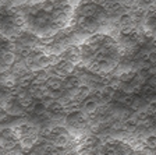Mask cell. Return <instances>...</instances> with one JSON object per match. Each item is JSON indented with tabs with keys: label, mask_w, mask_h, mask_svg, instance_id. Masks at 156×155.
<instances>
[{
	"label": "cell",
	"mask_w": 156,
	"mask_h": 155,
	"mask_svg": "<svg viewBox=\"0 0 156 155\" xmlns=\"http://www.w3.org/2000/svg\"><path fill=\"white\" fill-rule=\"evenodd\" d=\"M20 10L24 28L39 38H46L71 25L74 4L71 0H41Z\"/></svg>",
	"instance_id": "cell-1"
},
{
	"label": "cell",
	"mask_w": 156,
	"mask_h": 155,
	"mask_svg": "<svg viewBox=\"0 0 156 155\" xmlns=\"http://www.w3.org/2000/svg\"><path fill=\"white\" fill-rule=\"evenodd\" d=\"M81 63L94 74H109L123 56L117 39L106 32H95L80 45Z\"/></svg>",
	"instance_id": "cell-2"
},
{
	"label": "cell",
	"mask_w": 156,
	"mask_h": 155,
	"mask_svg": "<svg viewBox=\"0 0 156 155\" xmlns=\"http://www.w3.org/2000/svg\"><path fill=\"white\" fill-rule=\"evenodd\" d=\"M109 20L105 3L101 0H78L74 6L71 28L77 35H92Z\"/></svg>",
	"instance_id": "cell-3"
},
{
	"label": "cell",
	"mask_w": 156,
	"mask_h": 155,
	"mask_svg": "<svg viewBox=\"0 0 156 155\" xmlns=\"http://www.w3.org/2000/svg\"><path fill=\"white\" fill-rule=\"evenodd\" d=\"M142 28L148 36L156 31V3L149 4L144 11Z\"/></svg>",
	"instance_id": "cell-4"
},
{
	"label": "cell",
	"mask_w": 156,
	"mask_h": 155,
	"mask_svg": "<svg viewBox=\"0 0 156 155\" xmlns=\"http://www.w3.org/2000/svg\"><path fill=\"white\" fill-rule=\"evenodd\" d=\"M101 108V102L98 99V97L95 94H91L89 97H87L85 99L81 101V105H80V109L82 113L85 115H94L98 109Z\"/></svg>",
	"instance_id": "cell-5"
},
{
	"label": "cell",
	"mask_w": 156,
	"mask_h": 155,
	"mask_svg": "<svg viewBox=\"0 0 156 155\" xmlns=\"http://www.w3.org/2000/svg\"><path fill=\"white\" fill-rule=\"evenodd\" d=\"M2 106L4 108V110H6L7 113H9V116H23L24 112H25V109L21 106L20 101L17 99L16 97H11L10 99H7Z\"/></svg>",
	"instance_id": "cell-6"
},
{
	"label": "cell",
	"mask_w": 156,
	"mask_h": 155,
	"mask_svg": "<svg viewBox=\"0 0 156 155\" xmlns=\"http://www.w3.org/2000/svg\"><path fill=\"white\" fill-rule=\"evenodd\" d=\"M60 56H62L63 59H67V60L73 61L74 65L81 63V52H80V46L74 45V43L68 45L67 48L60 53Z\"/></svg>",
	"instance_id": "cell-7"
},
{
	"label": "cell",
	"mask_w": 156,
	"mask_h": 155,
	"mask_svg": "<svg viewBox=\"0 0 156 155\" xmlns=\"http://www.w3.org/2000/svg\"><path fill=\"white\" fill-rule=\"evenodd\" d=\"M45 85L49 91H60L64 90V77H60L57 74H53L46 80Z\"/></svg>",
	"instance_id": "cell-8"
},
{
	"label": "cell",
	"mask_w": 156,
	"mask_h": 155,
	"mask_svg": "<svg viewBox=\"0 0 156 155\" xmlns=\"http://www.w3.org/2000/svg\"><path fill=\"white\" fill-rule=\"evenodd\" d=\"M81 84H82V78L80 76L74 74V73L64 77V90H67V91L74 90V88H77L78 85H81Z\"/></svg>",
	"instance_id": "cell-9"
},
{
	"label": "cell",
	"mask_w": 156,
	"mask_h": 155,
	"mask_svg": "<svg viewBox=\"0 0 156 155\" xmlns=\"http://www.w3.org/2000/svg\"><path fill=\"white\" fill-rule=\"evenodd\" d=\"M145 149H156V134H148L142 141Z\"/></svg>",
	"instance_id": "cell-10"
},
{
	"label": "cell",
	"mask_w": 156,
	"mask_h": 155,
	"mask_svg": "<svg viewBox=\"0 0 156 155\" xmlns=\"http://www.w3.org/2000/svg\"><path fill=\"white\" fill-rule=\"evenodd\" d=\"M29 3V0H7L9 7H23Z\"/></svg>",
	"instance_id": "cell-11"
},
{
	"label": "cell",
	"mask_w": 156,
	"mask_h": 155,
	"mask_svg": "<svg viewBox=\"0 0 156 155\" xmlns=\"http://www.w3.org/2000/svg\"><path fill=\"white\" fill-rule=\"evenodd\" d=\"M148 61H149V65L156 66V50L155 49L148 50Z\"/></svg>",
	"instance_id": "cell-12"
}]
</instances>
